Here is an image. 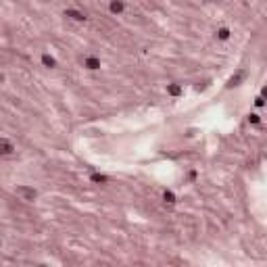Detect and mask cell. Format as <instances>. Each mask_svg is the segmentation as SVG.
Segmentation results:
<instances>
[{
  "mask_svg": "<svg viewBox=\"0 0 267 267\" xmlns=\"http://www.w3.org/2000/svg\"><path fill=\"white\" fill-rule=\"evenodd\" d=\"M109 8H111V13H113V15H121L125 6H123V2H121V0H113Z\"/></svg>",
  "mask_w": 267,
  "mask_h": 267,
  "instance_id": "obj_4",
  "label": "cell"
},
{
  "mask_svg": "<svg viewBox=\"0 0 267 267\" xmlns=\"http://www.w3.org/2000/svg\"><path fill=\"white\" fill-rule=\"evenodd\" d=\"M0 148H2V155H4V157H6V155H11V152L15 150V148H13V144H11V142H8L6 138L0 140Z\"/></svg>",
  "mask_w": 267,
  "mask_h": 267,
  "instance_id": "obj_5",
  "label": "cell"
},
{
  "mask_svg": "<svg viewBox=\"0 0 267 267\" xmlns=\"http://www.w3.org/2000/svg\"><path fill=\"white\" fill-rule=\"evenodd\" d=\"M65 17L73 19V21H86V15L79 13V11H73V8H67V11H65Z\"/></svg>",
  "mask_w": 267,
  "mask_h": 267,
  "instance_id": "obj_2",
  "label": "cell"
},
{
  "mask_svg": "<svg viewBox=\"0 0 267 267\" xmlns=\"http://www.w3.org/2000/svg\"><path fill=\"white\" fill-rule=\"evenodd\" d=\"M92 182H100V184H102V182H106V175H100V173H94V175H92Z\"/></svg>",
  "mask_w": 267,
  "mask_h": 267,
  "instance_id": "obj_9",
  "label": "cell"
},
{
  "mask_svg": "<svg viewBox=\"0 0 267 267\" xmlns=\"http://www.w3.org/2000/svg\"><path fill=\"white\" fill-rule=\"evenodd\" d=\"M217 38H219V40H227V38H230V29H226V27L217 29Z\"/></svg>",
  "mask_w": 267,
  "mask_h": 267,
  "instance_id": "obj_7",
  "label": "cell"
},
{
  "mask_svg": "<svg viewBox=\"0 0 267 267\" xmlns=\"http://www.w3.org/2000/svg\"><path fill=\"white\" fill-rule=\"evenodd\" d=\"M263 96H265V98H267V86L263 88Z\"/></svg>",
  "mask_w": 267,
  "mask_h": 267,
  "instance_id": "obj_12",
  "label": "cell"
},
{
  "mask_svg": "<svg viewBox=\"0 0 267 267\" xmlns=\"http://www.w3.org/2000/svg\"><path fill=\"white\" fill-rule=\"evenodd\" d=\"M17 194H21L25 200H34V198L38 196V192H35L34 188H27V186H19L17 188Z\"/></svg>",
  "mask_w": 267,
  "mask_h": 267,
  "instance_id": "obj_1",
  "label": "cell"
},
{
  "mask_svg": "<svg viewBox=\"0 0 267 267\" xmlns=\"http://www.w3.org/2000/svg\"><path fill=\"white\" fill-rule=\"evenodd\" d=\"M248 121H250V123H259V115H250Z\"/></svg>",
  "mask_w": 267,
  "mask_h": 267,
  "instance_id": "obj_11",
  "label": "cell"
},
{
  "mask_svg": "<svg viewBox=\"0 0 267 267\" xmlns=\"http://www.w3.org/2000/svg\"><path fill=\"white\" fill-rule=\"evenodd\" d=\"M42 63L46 65V67H57V61H54L50 54H42Z\"/></svg>",
  "mask_w": 267,
  "mask_h": 267,
  "instance_id": "obj_6",
  "label": "cell"
},
{
  "mask_svg": "<svg viewBox=\"0 0 267 267\" xmlns=\"http://www.w3.org/2000/svg\"><path fill=\"white\" fill-rule=\"evenodd\" d=\"M163 198H165L167 203H175V196L171 194V192H165V194H163Z\"/></svg>",
  "mask_w": 267,
  "mask_h": 267,
  "instance_id": "obj_10",
  "label": "cell"
},
{
  "mask_svg": "<svg viewBox=\"0 0 267 267\" xmlns=\"http://www.w3.org/2000/svg\"><path fill=\"white\" fill-rule=\"evenodd\" d=\"M167 92H169V94H173V96H177V94H182V88H180V86H169V88H167Z\"/></svg>",
  "mask_w": 267,
  "mask_h": 267,
  "instance_id": "obj_8",
  "label": "cell"
},
{
  "mask_svg": "<svg viewBox=\"0 0 267 267\" xmlns=\"http://www.w3.org/2000/svg\"><path fill=\"white\" fill-rule=\"evenodd\" d=\"M84 67H88V69L94 71V69H98V67H100V61L96 57H86V58H84Z\"/></svg>",
  "mask_w": 267,
  "mask_h": 267,
  "instance_id": "obj_3",
  "label": "cell"
}]
</instances>
